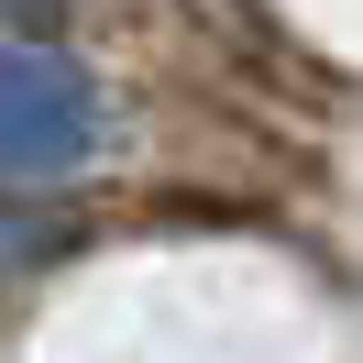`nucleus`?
Returning <instances> with one entry per match:
<instances>
[{
  "instance_id": "nucleus-1",
  "label": "nucleus",
  "mask_w": 363,
  "mask_h": 363,
  "mask_svg": "<svg viewBox=\"0 0 363 363\" xmlns=\"http://www.w3.org/2000/svg\"><path fill=\"white\" fill-rule=\"evenodd\" d=\"M99 143V99L55 45H0V177H67Z\"/></svg>"
}]
</instances>
